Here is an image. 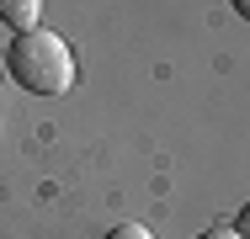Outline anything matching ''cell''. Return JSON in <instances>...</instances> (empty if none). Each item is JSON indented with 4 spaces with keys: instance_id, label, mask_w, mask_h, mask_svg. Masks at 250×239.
Returning a JSON list of instances; mask_svg holds the SVG:
<instances>
[{
    "instance_id": "6da1fadb",
    "label": "cell",
    "mask_w": 250,
    "mask_h": 239,
    "mask_svg": "<svg viewBox=\"0 0 250 239\" xmlns=\"http://www.w3.org/2000/svg\"><path fill=\"white\" fill-rule=\"evenodd\" d=\"M5 75L32 96H64L75 85V53L69 43L48 32V27H32V32H16L5 48Z\"/></svg>"
},
{
    "instance_id": "7a4b0ae2",
    "label": "cell",
    "mask_w": 250,
    "mask_h": 239,
    "mask_svg": "<svg viewBox=\"0 0 250 239\" xmlns=\"http://www.w3.org/2000/svg\"><path fill=\"white\" fill-rule=\"evenodd\" d=\"M38 21H43V0H0V27L32 32Z\"/></svg>"
},
{
    "instance_id": "3957f363",
    "label": "cell",
    "mask_w": 250,
    "mask_h": 239,
    "mask_svg": "<svg viewBox=\"0 0 250 239\" xmlns=\"http://www.w3.org/2000/svg\"><path fill=\"white\" fill-rule=\"evenodd\" d=\"M106 239H154V234L144 229V223H117V229H112Z\"/></svg>"
},
{
    "instance_id": "277c9868",
    "label": "cell",
    "mask_w": 250,
    "mask_h": 239,
    "mask_svg": "<svg viewBox=\"0 0 250 239\" xmlns=\"http://www.w3.org/2000/svg\"><path fill=\"white\" fill-rule=\"evenodd\" d=\"M234 234H240V239H250V202L240 207V218H234Z\"/></svg>"
},
{
    "instance_id": "5b68a950",
    "label": "cell",
    "mask_w": 250,
    "mask_h": 239,
    "mask_svg": "<svg viewBox=\"0 0 250 239\" xmlns=\"http://www.w3.org/2000/svg\"><path fill=\"white\" fill-rule=\"evenodd\" d=\"M197 239H240L234 229H208V234H197Z\"/></svg>"
},
{
    "instance_id": "8992f818",
    "label": "cell",
    "mask_w": 250,
    "mask_h": 239,
    "mask_svg": "<svg viewBox=\"0 0 250 239\" xmlns=\"http://www.w3.org/2000/svg\"><path fill=\"white\" fill-rule=\"evenodd\" d=\"M229 5H234V16H245V21H250V0H229Z\"/></svg>"
},
{
    "instance_id": "52a82bcc",
    "label": "cell",
    "mask_w": 250,
    "mask_h": 239,
    "mask_svg": "<svg viewBox=\"0 0 250 239\" xmlns=\"http://www.w3.org/2000/svg\"><path fill=\"white\" fill-rule=\"evenodd\" d=\"M0 75H5V53H0Z\"/></svg>"
}]
</instances>
